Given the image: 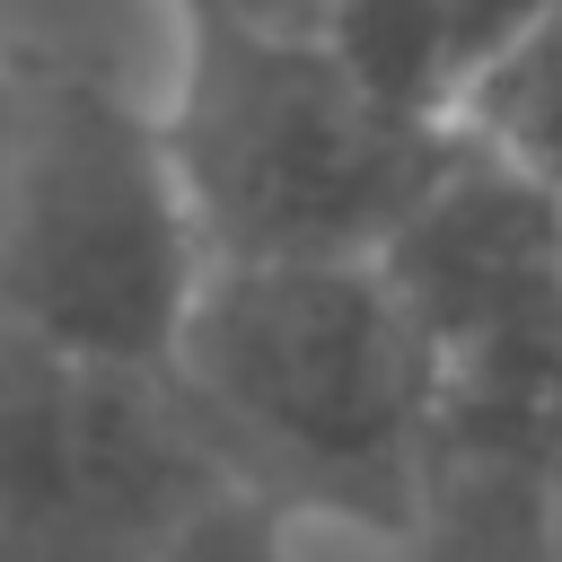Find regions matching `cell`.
I'll use <instances>...</instances> for the list:
<instances>
[{
	"label": "cell",
	"mask_w": 562,
	"mask_h": 562,
	"mask_svg": "<svg viewBox=\"0 0 562 562\" xmlns=\"http://www.w3.org/2000/svg\"><path fill=\"white\" fill-rule=\"evenodd\" d=\"M167 369L228 483L299 527L404 544L439 430V351L378 255L211 263Z\"/></svg>",
	"instance_id": "6da1fadb"
},
{
	"label": "cell",
	"mask_w": 562,
	"mask_h": 562,
	"mask_svg": "<svg viewBox=\"0 0 562 562\" xmlns=\"http://www.w3.org/2000/svg\"><path fill=\"white\" fill-rule=\"evenodd\" d=\"M378 263L439 369L562 325V202L465 123L422 202L386 228Z\"/></svg>",
	"instance_id": "5b68a950"
},
{
	"label": "cell",
	"mask_w": 562,
	"mask_h": 562,
	"mask_svg": "<svg viewBox=\"0 0 562 562\" xmlns=\"http://www.w3.org/2000/svg\"><path fill=\"white\" fill-rule=\"evenodd\" d=\"M167 35L158 123L211 263L378 255L457 149V123L386 105L316 26L167 0Z\"/></svg>",
	"instance_id": "7a4b0ae2"
},
{
	"label": "cell",
	"mask_w": 562,
	"mask_h": 562,
	"mask_svg": "<svg viewBox=\"0 0 562 562\" xmlns=\"http://www.w3.org/2000/svg\"><path fill=\"white\" fill-rule=\"evenodd\" d=\"M211 272L158 97L79 53H18V123L0 158V325L97 351L176 360Z\"/></svg>",
	"instance_id": "3957f363"
},
{
	"label": "cell",
	"mask_w": 562,
	"mask_h": 562,
	"mask_svg": "<svg viewBox=\"0 0 562 562\" xmlns=\"http://www.w3.org/2000/svg\"><path fill=\"white\" fill-rule=\"evenodd\" d=\"M9 123H18V44H0V158H9Z\"/></svg>",
	"instance_id": "9c48e42d"
},
{
	"label": "cell",
	"mask_w": 562,
	"mask_h": 562,
	"mask_svg": "<svg viewBox=\"0 0 562 562\" xmlns=\"http://www.w3.org/2000/svg\"><path fill=\"white\" fill-rule=\"evenodd\" d=\"M465 132H483L492 149H509L553 202H562V9H544L457 105Z\"/></svg>",
	"instance_id": "8992f818"
},
{
	"label": "cell",
	"mask_w": 562,
	"mask_h": 562,
	"mask_svg": "<svg viewBox=\"0 0 562 562\" xmlns=\"http://www.w3.org/2000/svg\"><path fill=\"white\" fill-rule=\"evenodd\" d=\"M395 562H413V553H395Z\"/></svg>",
	"instance_id": "8fae6325"
},
{
	"label": "cell",
	"mask_w": 562,
	"mask_h": 562,
	"mask_svg": "<svg viewBox=\"0 0 562 562\" xmlns=\"http://www.w3.org/2000/svg\"><path fill=\"white\" fill-rule=\"evenodd\" d=\"M228 474L167 360L0 325V562H149Z\"/></svg>",
	"instance_id": "277c9868"
},
{
	"label": "cell",
	"mask_w": 562,
	"mask_h": 562,
	"mask_svg": "<svg viewBox=\"0 0 562 562\" xmlns=\"http://www.w3.org/2000/svg\"><path fill=\"white\" fill-rule=\"evenodd\" d=\"M149 562H299V518L246 483H220L176 518V536Z\"/></svg>",
	"instance_id": "52a82bcc"
},
{
	"label": "cell",
	"mask_w": 562,
	"mask_h": 562,
	"mask_svg": "<svg viewBox=\"0 0 562 562\" xmlns=\"http://www.w3.org/2000/svg\"><path fill=\"white\" fill-rule=\"evenodd\" d=\"M228 9H246V18H272V26H316L334 0H228Z\"/></svg>",
	"instance_id": "ba28073f"
},
{
	"label": "cell",
	"mask_w": 562,
	"mask_h": 562,
	"mask_svg": "<svg viewBox=\"0 0 562 562\" xmlns=\"http://www.w3.org/2000/svg\"><path fill=\"white\" fill-rule=\"evenodd\" d=\"M553 553H562V474H553Z\"/></svg>",
	"instance_id": "30bf717a"
}]
</instances>
